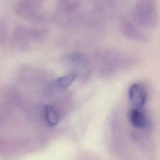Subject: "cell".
<instances>
[{"mask_svg":"<svg viewBox=\"0 0 160 160\" xmlns=\"http://www.w3.org/2000/svg\"><path fill=\"white\" fill-rule=\"evenodd\" d=\"M78 74L73 72L61 77L58 78L56 81V84L58 86L62 89L68 88L78 78Z\"/></svg>","mask_w":160,"mask_h":160,"instance_id":"cell-9","label":"cell"},{"mask_svg":"<svg viewBox=\"0 0 160 160\" xmlns=\"http://www.w3.org/2000/svg\"><path fill=\"white\" fill-rule=\"evenodd\" d=\"M120 28L123 35L130 40L144 42L148 39L143 29L138 26L131 18H123L120 22Z\"/></svg>","mask_w":160,"mask_h":160,"instance_id":"cell-3","label":"cell"},{"mask_svg":"<svg viewBox=\"0 0 160 160\" xmlns=\"http://www.w3.org/2000/svg\"><path fill=\"white\" fill-rule=\"evenodd\" d=\"M109 6L113 9H120L126 4L127 0H106Z\"/></svg>","mask_w":160,"mask_h":160,"instance_id":"cell-11","label":"cell"},{"mask_svg":"<svg viewBox=\"0 0 160 160\" xmlns=\"http://www.w3.org/2000/svg\"><path fill=\"white\" fill-rule=\"evenodd\" d=\"M45 116L48 123L50 126H56L59 122V118L55 109L49 104L44 106Z\"/></svg>","mask_w":160,"mask_h":160,"instance_id":"cell-8","label":"cell"},{"mask_svg":"<svg viewBox=\"0 0 160 160\" xmlns=\"http://www.w3.org/2000/svg\"><path fill=\"white\" fill-rule=\"evenodd\" d=\"M131 19L143 29L154 28L158 22L155 0H137L131 11Z\"/></svg>","mask_w":160,"mask_h":160,"instance_id":"cell-1","label":"cell"},{"mask_svg":"<svg viewBox=\"0 0 160 160\" xmlns=\"http://www.w3.org/2000/svg\"><path fill=\"white\" fill-rule=\"evenodd\" d=\"M128 98L134 107L141 108L147 99V91L145 86L140 82L132 84L128 91Z\"/></svg>","mask_w":160,"mask_h":160,"instance_id":"cell-5","label":"cell"},{"mask_svg":"<svg viewBox=\"0 0 160 160\" xmlns=\"http://www.w3.org/2000/svg\"><path fill=\"white\" fill-rule=\"evenodd\" d=\"M7 36V27L5 21L0 19V45L4 44L6 42Z\"/></svg>","mask_w":160,"mask_h":160,"instance_id":"cell-10","label":"cell"},{"mask_svg":"<svg viewBox=\"0 0 160 160\" xmlns=\"http://www.w3.org/2000/svg\"><path fill=\"white\" fill-rule=\"evenodd\" d=\"M39 8L38 0H21L16 4L14 10L18 16L34 20L38 19L39 17Z\"/></svg>","mask_w":160,"mask_h":160,"instance_id":"cell-4","label":"cell"},{"mask_svg":"<svg viewBox=\"0 0 160 160\" xmlns=\"http://www.w3.org/2000/svg\"><path fill=\"white\" fill-rule=\"evenodd\" d=\"M65 60L68 63L78 68H84L88 66V59L86 57L80 52H71L65 58Z\"/></svg>","mask_w":160,"mask_h":160,"instance_id":"cell-7","label":"cell"},{"mask_svg":"<svg viewBox=\"0 0 160 160\" xmlns=\"http://www.w3.org/2000/svg\"><path fill=\"white\" fill-rule=\"evenodd\" d=\"M129 119L131 123L137 128H145L149 124L148 118L141 108H132L129 111Z\"/></svg>","mask_w":160,"mask_h":160,"instance_id":"cell-6","label":"cell"},{"mask_svg":"<svg viewBox=\"0 0 160 160\" xmlns=\"http://www.w3.org/2000/svg\"><path fill=\"white\" fill-rule=\"evenodd\" d=\"M45 35L43 30L19 26L14 29L13 40L18 48L25 49L29 41H41Z\"/></svg>","mask_w":160,"mask_h":160,"instance_id":"cell-2","label":"cell"}]
</instances>
